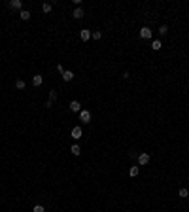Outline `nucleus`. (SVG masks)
<instances>
[{"label":"nucleus","mask_w":189,"mask_h":212,"mask_svg":"<svg viewBox=\"0 0 189 212\" xmlns=\"http://www.w3.org/2000/svg\"><path fill=\"white\" fill-rule=\"evenodd\" d=\"M30 12H28V9H21V12H19V17L23 19V21H28V19H30Z\"/></svg>","instance_id":"1a4fd4ad"},{"label":"nucleus","mask_w":189,"mask_h":212,"mask_svg":"<svg viewBox=\"0 0 189 212\" xmlns=\"http://www.w3.org/2000/svg\"><path fill=\"white\" fill-rule=\"evenodd\" d=\"M63 80L64 81H72L74 80V72H72V70H64V72H63Z\"/></svg>","instance_id":"6e6552de"},{"label":"nucleus","mask_w":189,"mask_h":212,"mask_svg":"<svg viewBox=\"0 0 189 212\" xmlns=\"http://www.w3.org/2000/svg\"><path fill=\"white\" fill-rule=\"evenodd\" d=\"M91 34H93V32H91L89 28H81V30H80V38H81V40H83V42L91 40Z\"/></svg>","instance_id":"20e7f679"},{"label":"nucleus","mask_w":189,"mask_h":212,"mask_svg":"<svg viewBox=\"0 0 189 212\" xmlns=\"http://www.w3.org/2000/svg\"><path fill=\"white\" fill-rule=\"evenodd\" d=\"M161 47H163V42H161V40H153V42H151V49H153V51H159Z\"/></svg>","instance_id":"f8f14e48"},{"label":"nucleus","mask_w":189,"mask_h":212,"mask_svg":"<svg viewBox=\"0 0 189 212\" xmlns=\"http://www.w3.org/2000/svg\"><path fill=\"white\" fill-rule=\"evenodd\" d=\"M153 36V32L149 27H142L140 28V38H144V40H149V38Z\"/></svg>","instance_id":"f257e3e1"},{"label":"nucleus","mask_w":189,"mask_h":212,"mask_svg":"<svg viewBox=\"0 0 189 212\" xmlns=\"http://www.w3.org/2000/svg\"><path fill=\"white\" fill-rule=\"evenodd\" d=\"M80 119H81V123H89L91 121V112H89V110H81V112H80Z\"/></svg>","instance_id":"f03ea898"},{"label":"nucleus","mask_w":189,"mask_h":212,"mask_svg":"<svg viewBox=\"0 0 189 212\" xmlns=\"http://www.w3.org/2000/svg\"><path fill=\"white\" fill-rule=\"evenodd\" d=\"M9 8L21 12V9H23V0H11V2H9Z\"/></svg>","instance_id":"39448f33"},{"label":"nucleus","mask_w":189,"mask_h":212,"mask_svg":"<svg viewBox=\"0 0 189 212\" xmlns=\"http://www.w3.org/2000/svg\"><path fill=\"white\" fill-rule=\"evenodd\" d=\"M49 100H51V102L57 100V91H49Z\"/></svg>","instance_id":"aec40b11"},{"label":"nucleus","mask_w":189,"mask_h":212,"mask_svg":"<svg viewBox=\"0 0 189 212\" xmlns=\"http://www.w3.org/2000/svg\"><path fill=\"white\" fill-rule=\"evenodd\" d=\"M149 159H151V157H149V154H146V152L138 154V163H140V165H148Z\"/></svg>","instance_id":"7ed1b4c3"},{"label":"nucleus","mask_w":189,"mask_h":212,"mask_svg":"<svg viewBox=\"0 0 189 212\" xmlns=\"http://www.w3.org/2000/svg\"><path fill=\"white\" fill-rule=\"evenodd\" d=\"M180 197H184V199H185V197H189V191L185 190V188H182V190H180Z\"/></svg>","instance_id":"6ab92c4d"},{"label":"nucleus","mask_w":189,"mask_h":212,"mask_svg":"<svg viewBox=\"0 0 189 212\" xmlns=\"http://www.w3.org/2000/svg\"><path fill=\"white\" fill-rule=\"evenodd\" d=\"M83 15H85V14H83V9H81V8H76V9H74V14H72V17H74V19H81Z\"/></svg>","instance_id":"ddd939ff"},{"label":"nucleus","mask_w":189,"mask_h":212,"mask_svg":"<svg viewBox=\"0 0 189 212\" xmlns=\"http://www.w3.org/2000/svg\"><path fill=\"white\" fill-rule=\"evenodd\" d=\"M70 110H72V112H81V104L78 102V100H72V102H70Z\"/></svg>","instance_id":"9d476101"},{"label":"nucleus","mask_w":189,"mask_h":212,"mask_svg":"<svg viewBox=\"0 0 189 212\" xmlns=\"http://www.w3.org/2000/svg\"><path fill=\"white\" fill-rule=\"evenodd\" d=\"M42 83H44V78H42L40 74H36V76H32V85H34V87H40Z\"/></svg>","instance_id":"423d86ee"},{"label":"nucleus","mask_w":189,"mask_h":212,"mask_svg":"<svg viewBox=\"0 0 189 212\" xmlns=\"http://www.w3.org/2000/svg\"><path fill=\"white\" fill-rule=\"evenodd\" d=\"M70 152H72L74 155H80V154H81V150H80V146H78V144H74L72 148H70Z\"/></svg>","instance_id":"4468645a"},{"label":"nucleus","mask_w":189,"mask_h":212,"mask_svg":"<svg viewBox=\"0 0 189 212\" xmlns=\"http://www.w3.org/2000/svg\"><path fill=\"white\" fill-rule=\"evenodd\" d=\"M81 135H83V131H81L80 127H74V129H72V138H74V140H80Z\"/></svg>","instance_id":"0eeeda50"},{"label":"nucleus","mask_w":189,"mask_h":212,"mask_svg":"<svg viewBox=\"0 0 189 212\" xmlns=\"http://www.w3.org/2000/svg\"><path fill=\"white\" fill-rule=\"evenodd\" d=\"M159 34H161V36H165V34H168V27H167V25H163V27L159 28Z\"/></svg>","instance_id":"dca6fc26"},{"label":"nucleus","mask_w":189,"mask_h":212,"mask_svg":"<svg viewBox=\"0 0 189 212\" xmlns=\"http://www.w3.org/2000/svg\"><path fill=\"white\" fill-rule=\"evenodd\" d=\"M138 172H140V169H138V167H131L129 174H131V176H138Z\"/></svg>","instance_id":"f3484780"},{"label":"nucleus","mask_w":189,"mask_h":212,"mask_svg":"<svg viewBox=\"0 0 189 212\" xmlns=\"http://www.w3.org/2000/svg\"><path fill=\"white\" fill-rule=\"evenodd\" d=\"M91 38H93V40H100V38H102V32H100V30H95L93 34H91Z\"/></svg>","instance_id":"2eb2a0df"},{"label":"nucleus","mask_w":189,"mask_h":212,"mask_svg":"<svg viewBox=\"0 0 189 212\" xmlns=\"http://www.w3.org/2000/svg\"><path fill=\"white\" fill-rule=\"evenodd\" d=\"M51 9H53V4H51V2H44V4H42V12H44V14H49Z\"/></svg>","instance_id":"9b49d317"},{"label":"nucleus","mask_w":189,"mask_h":212,"mask_svg":"<svg viewBox=\"0 0 189 212\" xmlns=\"http://www.w3.org/2000/svg\"><path fill=\"white\" fill-rule=\"evenodd\" d=\"M15 87L17 89H25V80H17L15 81Z\"/></svg>","instance_id":"a211bd4d"},{"label":"nucleus","mask_w":189,"mask_h":212,"mask_svg":"<svg viewBox=\"0 0 189 212\" xmlns=\"http://www.w3.org/2000/svg\"><path fill=\"white\" fill-rule=\"evenodd\" d=\"M34 212H45V210H44L42 205H36V207H34Z\"/></svg>","instance_id":"412c9836"}]
</instances>
